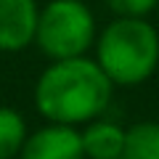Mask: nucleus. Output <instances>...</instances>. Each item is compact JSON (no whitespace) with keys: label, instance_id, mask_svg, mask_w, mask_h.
I'll use <instances>...</instances> for the list:
<instances>
[{"label":"nucleus","instance_id":"1","mask_svg":"<svg viewBox=\"0 0 159 159\" xmlns=\"http://www.w3.org/2000/svg\"><path fill=\"white\" fill-rule=\"evenodd\" d=\"M114 98V82L96 58L72 56L51 61L34 82V109L45 122L85 125L101 117Z\"/></svg>","mask_w":159,"mask_h":159},{"label":"nucleus","instance_id":"2","mask_svg":"<svg viewBox=\"0 0 159 159\" xmlns=\"http://www.w3.org/2000/svg\"><path fill=\"white\" fill-rule=\"evenodd\" d=\"M96 61L114 85L135 88L159 66V32L146 16H117L96 37Z\"/></svg>","mask_w":159,"mask_h":159},{"label":"nucleus","instance_id":"3","mask_svg":"<svg viewBox=\"0 0 159 159\" xmlns=\"http://www.w3.org/2000/svg\"><path fill=\"white\" fill-rule=\"evenodd\" d=\"M34 45L51 61L88 56L96 45V16L85 0H51L37 13Z\"/></svg>","mask_w":159,"mask_h":159},{"label":"nucleus","instance_id":"4","mask_svg":"<svg viewBox=\"0 0 159 159\" xmlns=\"http://www.w3.org/2000/svg\"><path fill=\"white\" fill-rule=\"evenodd\" d=\"M16 159H85V148L74 125L45 122L34 133H27Z\"/></svg>","mask_w":159,"mask_h":159},{"label":"nucleus","instance_id":"5","mask_svg":"<svg viewBox=\"0 0 159 159\" xmlns=\"http://www.w3.org/2000/svg\"><path fill=\"white\" fill-rule=\"evenodd\" d=\"M37 13L34 0H0V53H19L32 45Z\"/></svg>","mask_w":159,"mask_h":159},{"label":"nucleus","instance_id":"6","mask_svg":"<svg viewBox=\"0 0 159 159\" xmlns=\"http://www.w3.org/2000/svg\"><path fill=\"white\" fill-rule=\"evenodd\" d=\"M80 138H82L85 159H122L125 127H119L117 122H106V119L96 117L82 125Z\"/></svg>","mask_w":159,"mask_h":159},{"label":"nucleus","instance_id":"7","mask_svg":"<svg viewBox=\"0 0 159 159\" xmlns=\"http://www.w3.org/2000/svg\"><path fill=\"white\" fill-rule=\"evenodd\" d=\"M122 159H159V122L143 119L125 127Z\"/></svg>","mask_w":159,"mask_h":159},{"label":"nucleus","instance_id":"8","mask_svg":"<svg viewBox=\"0 0 159 159\" xmlns=\"http://www.w3.org/2000/svg\"><path fill=\"white\" fill-rule=\"evenodd\" d=\"M27 141V122L21 111L0 103V159H16Z\"/></svg>","mask_w":159,"mask_h":159},{"label":"nucleus","instance_id":"9","mask_svg":"<svg viewBox=\"0 0 159 159\" xmlns=\"http://www.w3.org/2000/svg\"><path fill=\"white\" fill-rule=\"evenodd\" d=\"M114 16H148L159 0H106Z\"/></svg>","mask_w":159,"mask_h":159}]
</instances>
